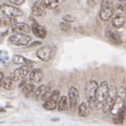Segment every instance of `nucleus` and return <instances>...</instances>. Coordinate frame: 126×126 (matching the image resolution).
I'll list each match as a JSON object with an SVG mask.
<instances>
[{"mask_svg":"<svg viewBox=\"0 0 126 126\" xmlns=\"http://www.w3.org/2000/svg\"><path fill=\"white\" fill-rule=\"evenodd\" d=\"M126 7L118 4L116 6V9L113 10V14L111 17V25L115 29H122L123 25L125 24V20H126Z\"/></svg>","mask_w":126,"mask_h":126,"instance_id":"f257e3e1","label":"nucleus"},{"mask_svg":"<svg viewBox=\"0 0 126 126\" xmlns=\"http://www.w3.org/2000/svg\"><path fill=\"white\" fill-rule=\"evenodd\" d=\"M125 103H126V87L125 86H121L118 89V96L115 104H113L111 110H110V113L113 117L118 116L122 110L125 109Z\"/></svg>","mask_w":126,"mask_h":126,"instance_id":"f03ea898","label":"nucleus"},{"mask_svg":"<svg viewBox=\"0 0 126 126\" xmlns=\"http://www.w3.org/2000/svg\"><path fill=\"white\" fill-rule=\"evenodd\" d=\"M109 87L108 83L106 81H103L102 83L99 84L97 92V99H96V108L97 109H102L104 106V103L106 101V98L108 96L109 93Z\"/></svg>","mask_w":126,"mask_h":126,"instance_id":"7ed1b4c3","label":"nucleus"},{"mask_svg":"<svg viewBox=\"0 0 126 126\" xmlns=\"http://www.w3.org/2000/svg\"><path fill=\"white\" fill-rule=\"evenodd\" d=\"M98 87H99V84H98L94 80L88 81L87 84L85 85L86 99H87V102H88V104L90 105V107L96 106V99H97Z\"/></svg>","mask_w":126,"mask_h":126,"instance_id":"20e7f679","label":"nucleus"},{"mask_svg":"<svg viewBox=\"0 0 126 126\" xmlns=\"http://www.w3.org/2000/svg\"><path fill=\"white\" fill-rule=\"evenodd\" d=\"M56 52H57V47L54 44H48V45H44L40 47L37 50L36 55L41 61L47 62L54 58V56L56 55Z\"/></svg>","mask_w":126,"mask_h":126,"instance_id":"39448f33","label":"nucleus"},{"mask_svg":"<svg viewBox=\"0 0 126 126\" xmlns=\"http://www.w3.org/2000/svg\"><path fill=\"white\" fill-rule=\"evenodd\" d=\"M113 0H102L101 1V10H100V19L103 21H108L112 17L113 14Z\"/></svg>","mask_w":126,"mask_h":126,"instance_id":"423d86ee","label":"nucleus"},{"mask_svg":"<svg viewBox=\"0 0 126 126\" xmlns=\"http://www.w3.org/2000/svg\"><path fill=\"white\" fill-rule=\"evenodd\" d=\"M32 41V37L27 34L15 33L9 37V42L16 46H26Z\"/></svg>","mask_w":126,"mask_h":126,"instance_id":"0eeeda50","label":"nucleus"},{"mask_svg":"<svg viewBox=\"0 0 126 126\" xmlns=\"http://www.w3.org/2000/svg\"><path fill=\"white\" fill-rule=\"evenodd\" d=\"M33 66L34 64H23L20 67H18L17 69H15L13 73L11 74V78L13 79L14 82H18L24 79L27 75L30 74V72L33 69Z\"/></svg>","mask_w":126,"mask_h":126,"instance_id":"6e6552de","label":"nucleus"},{"mask_svg":"<svg viewBox=\"0 0 126 126\" xmlns=\"http://www.w3.org/2000/svg\"><path fill=\"white\" fill-rule=\"evenodd\" d=\"M60 90L59 89H55L53 90L48 98L46 99V101L43 103V107L47 110H54L58 107L59 101H60Z\"/></svg>","mask_w":126,"mask_h":126,"instance_id":"1a4fd4ad","label":"nucleus"},{"mask_svg":"<svg viewBox=\"0 0 126 126\" xmlns=\"http://www.w3.org/2000/svg\"><path fill=\"white\" fill-rule=\"evenodd\" d=\"M117 96H118V88L116 86H110L109 87V93H108V96L106 98V101L104 103V106L102 110H103L104 113H107L111 110L113 104L116 102V99H117Z\"/></svg>","mask_w":126,"mask_h":126,"instance_id":"9d476101","label":"nucleus"},{"mask_svg":"<svg viewBox=\"0 0 126 126\" xmlns=\"http://www.w3.org/2000/svg\"><path fill=\"white\" fill-rule=\"evenodd\" d=\"M68 99H69V108L72 111H76V109L79 107V90L77 87L72 86L68 90Z\"/></svg>","mask_w":126,"mask_h":126,"instance_id":"9b49d317","label":"nucleus"},{"mask_svg":"<svg viewBox=\"0 0 126 126\" xmlns=\"http://www.w3.org/2000/svg\"><path fill=\"white\" fill-rule=\"evenodd\" d=\"M1 13L4 16L9 17H20L23 15V12L16 6L10 5V4H2L1 5Z\"/></svg>","mask_w":126,"mask_h":126,"instance_id":"f8f14e48","label":"nucleus"},{"mask_svg":"<svg viewBox=\"0 0 126 126\" xmlns=\"http://www.w3.org/2000/svg\"><path fill=\"white\" fill-rule=\"evenodd\" d=\"M49 92H50V86L47 85V84H43L40 85L38 88H36L35 90V94H34V98L36 100H45L46 101V97L49 96Z\"/></svg>","mask_w":126,"mask_h":126,"instance_id":"ddd939ff","label":"nucleus"},{"mask_svg":"<svg viewBox=\"0 0 126 126\" xmlns=\"http://www.w3.org/2000/svg\"><path fill=\"white\" fill-rule=\"evenodd\" d=\"M43 76H44V73L43 70L40 68H33L29 74V81L31 83H39V82L42 81Z\"/></svg>","mask_w":126,"mask_h":126,"instance_id":"4468645a","label":"nucleus"},{"mask_svg":"<svg viewBox=\"0 0 126 126\" xmlns=\"http://www.w3.org/2000/svg\"><path fill=\"white\" fill-rule=\"evenodd\" d=\"M46 7L45 5L42 3V1H37L35 2L33 6H32V14L35 17H41V16H44L46 14Z\"/></svg>","mask_w":126,"mask_h":126,"instance_id":"2eb2a0df","label":"nucleus"},{"mask_svg":"<svg viewBox=\"0 0 126 126\" xmlns=\"http://www.w3.org/2000/svg\"><path fill=\"white\" fill-rule=\"evenodd\" d=\"M11 32L13 33H23V34H29L32 31V27H30L29 24H26L24 22H17L16 24L10 29Z\"/></svg>","mask_w":126,"mask_h":126,"instance_id":"dca6fc26","label":"nucleus"},{"mask_svg":"<svg viewBox=\"0 0 126 126\" xmlns=\"http://www.w3.org/2000/svg\"><path fill=\"white\" fill-rule=\"evenodd\" d=\"M32 32L35 34V36H37L38 38H41V39H44L47 34L45 27H43L36 21H33V23H32Z\"/></svg>","mask_w":126,"mask_h":126,"instance_id":"f3484780","label":"nucleus"},{"mask_svg":"<svg viewBox=\"0 0 126 126\" xmlns=\"http://www.w3.org/2000/svg\"><path fill=\"white\" fill-rule=\"evenodd\" d=\"M105 34H106V37L108 38V40L111 43H113V44H116V45L122 44V38L117 32L112 31V30H107Z\"/></svg>","mask_w":126,"mask_h":126,"instance_id":"a211bd4d","label":"nucleus"},{"mask_svg":"<svg viewBox=\"0 0 126 126\" xmlns=\"http://www.w3.org/2000/svg\"><path fill=\"white\" fill-rule=\"evenodd\" d=\"M90 111V105L88 104V102H82L80 103L78 107V113L81 117H87L89 115Z\"/></svg>","mask_w":126,"mask_h":126,"instance_id":"6ab92c4d","label":"nucleus"},{"mask_svg":"<svg viewBox=\"0 0 126 126\" xmlns=\"http://www.w3.org/2000/svg\"><path fill=\"white\" fill-rule=\"evenodd\" d=\"M12 62L15 63V64H34L33 61L29 60V59H26L21 55H14L13 58H12Z\"/></svg>","mask_w":126,"mask_h":126,"instance_id":"aec40b11","label":"nucleus"},{"mask_svg":"<svg viewBox=\"0 0 126 126\" xmlns=\"http://www.w3.org/2000/svg\"><path fill=\"white\" fill-rule=\"evenodd\" d=\"M68 105H69V99L66 96H62L58 104V110L59 111H65L68 108Z\"/></svg>","mask_w":126,"mask_h":126,"instance_id":"412c9836","label":"nucleus"},{"mask_svg":"<svg viewBox=\"0 0 126 126\" xmlns=\"http://www.w3.org/2000/svg\"><path fill=\"white\" fill-rule=\"evenodd\" d=\"M21 89H22V93H23V94H24L25 97H31L32 94H35V90H36V88H35V85L32 84V83L25 84Z\"/></svg>","mask_w":126,"mask_h":126,"instance_id":"4be33fe9","label":"nucleus"},{"mask_svg":"<svg viewBox=\"0 0 126 126\" xmlns=\"http://www.w3.org/2000/svg\"><path fill=\"white\" fill-rule=\"evenodd\" d=\"M17 17H9V16H5L1 19V25L2 26H13L14 24L17 23Z\"/></svg>","mask_w":126,"mask_h":126,"instance_id":"5701e85b","label":"nucleus"},{"mask_svg":"<svg viewBox=\"0 0 126 126\" xmlns=\"http://www.w3.org/2000/svg\"><path fill=\"white\" fill-rule=\"evenodd\" d=\"M41 1L47 10H54L60 4V0H41Z\"/></svg>","mask_w":126,"mask_h":126,"instance_id":"b1692460","label":"nucleus"},{"mask_svg":"<svg viewBox=\"0 0 126 126\" xmlns=\"http://www.w3.org/2000/svg\"><path fill=\"white\" fill-rule=\"evenodd\" d=\"M13 82L14 81H13V79H12L11 77H6L1 81V86L4 89L10 90V89L13 88Z\"/></svg>","mask_w":126,"mask_h":126,"instance_id":"393cba45","label":"nucleus"},{"mask_svg":"<svg viewBox=\"0 0 126 126\" xmlns=\"http://www.w3.org/2000/svg\"><path fill=\"white\" fill-rule=\"evenodd\" d=\"M59 26H60V29L63 31V32H68L69 30H70V22H67V21H63V22H61L60 24H59Z\"/></svg>","mask_w":126,"mask_h":126,"instance_id":"a878e982","label":"nucleus"},{"mask_svg":"<svg viewBox=\"0 0 126 126\" xmlns=\"http://www.w3.org/2000/svg\"><path fill=\"white\" fill-rule=\"evenodd\" d=\"M9 1L12 3V4H14L16 6H19V5H22L25 0H9Z\"/></svg>","mask_w":126,"mask_h":126,"instance_id":"bb28decb","label":"nucleus"},{"mask_svg":"<svg viewBox=\"0 0 126 126\" xmlns=\"http://www.w3.org/2000/svg\"><path fill=\"white\" fill-rule=\"evenodd\" d=\"M63 20H65V21H67V22H74L76 19H75L72 15H65L64 17H63Z\"/></svg>","mask_w":126,"mask_h":126,"instance_id":"cd10ccee","label":"nucleus"},{"mask_svg":"<svg viewBox=\"0 0 126 126\" xmlns=\"http://www.w3.org/2000/svg\"><path fill=\"white\" fill-rule=\"evenodd\" d=\"M118 1V4H121L126 7V0H117Z\"/></svg>","mask_w":126,"mask_h":126,"instance_id":"c85d7f7f","label":"nucleus"},{"mask_svg":"<svg viewBox=\"0 0 126 126\" xmlns=\"http://www.w3.org/2000/svg\"><path fill=\"white\" fill-rule=\"evenodd\" d=\"M41 42L40 41H35L34 43H32V44H30V46H37V45H40Z\"/></svg>","mask_w":126,"mask_h":126,"instance_id":"c756f323","label":"nucleus"},{"mask_svg":"<svg viewBox=\"0 0 126 126\" xmlns=\"http://www.w3.org/2000/svg\"><path fill=\"white\" fill-rule=\"evenodd\" d=\"M3 79H4V75H3V73H0V82H1Z\"/></svg>","mask_w":126,"mask_h":126,"instance_id":"7c9ffc66","label":"nucleus"},{"mask_svg":"<svg viewBox=\"0 0 126 126\" xmlns=\"http://www.w3.org/2000/svg\"><path fill=\"white\" fill-rule=\"evenodd\" d=\"M125 111H126V106H125Z\"/></svg>","mask_w":126,"mask_h":126,"instance_id":"2f4dec72","label":"nucleus"}]
</instances>
